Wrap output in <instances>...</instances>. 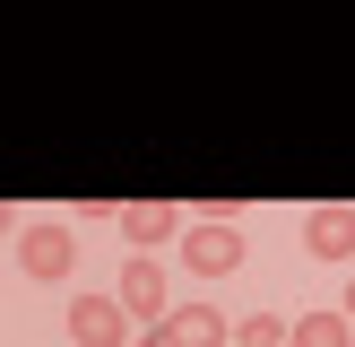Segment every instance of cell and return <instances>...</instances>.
Returning <instances> with one entry per match:
<instances>
[{
  "label": "cell",
  "mask_w": 355,
  "mask_h": 347,
  "mask_svg": "<svg viewBox=\"0 0 355 347\" xmlns=\"http://www.w3.org/2000/svg\"><path fill=\"white\" fill-rule=\"evenodd\" d=\"M304 252L312 260H355V208L347 200H329V208L304 217Z\"/></svg>",
  "instance_id": "8992f818"
},
{
  "label": "cell",
  "mask_w": 355,
  "mask_h": 347,
  "mask_svg": "<svg viewBox=\"0 0 355 347\" xmlns=\"http://www.w3.org/2000/svg\"><path fill=\"white\" fill-rule=\"evenodd\" d=\"M182 235H191V217L173 200H121V243H130V252L156 260V243H182Z\"/></svg>",
  "instance_id": "277c9868"
},
{
  "label": "cell",
  "mask_w": 355,
  "mask_h": 347,
  "mask_svg": "<svg viewBox=\"0 0 355 347\" xmlns=\"http://www.w3.org/2000/svg\"><path fill=\"white\" fill-rule=\"evenodd\" d=\"M165 347H234V321H225L217 304H173Z\"/></svg>",
  "instance_id": "52a82bcc"
},
{
  "label": "cell",
  "mask_w": 355,
  "mask_h": 347,
  "mask_svg": "<svg viewBox=\"0 0 355 347\" xmlns=\"http://www.w3.org/2000/svg\"><path fill=\"white\" fill-rule=\"evenodd\" d=\"M0 235H26V208H9V200H0Z\"/></svg>",
  "instance_id": "30bf717a"
},
{
  "label": "cell",
  "mask_w": 355,
  "mask_h": 347,
  "mask_svg": "<svg viewBox=\"0 0 355 347\" xmlns=\"http://www.w3.org/2000/svg\"><path fill=\"white\" fill-rule=\"evenodd\" d=\"M234 347H295V321H277V312H252V321H234Z\"/></svg>",
  "instance_id": "9c48e42d"
},
{
  "label": "cell",
  "mask_w": 355,
  "mask_h": 347,
  "mask_svg": "<svg viewBox=\"0 0 355 347\" xmlns=\"http://www.w3.org/2000/svg\"><path fill=\"white\" fill-rule=\"evenodd\" d=\"M113 304L130 312V321H148V330H165V321H173V278H165V260H148V252H130V260H121V287H113Z\"/></svg>",
  "instance_id": "6da1fadb"
},
{
  "label": "cell",
  "mask_w": 355,
  "mask_h": 347,
  "mask_svg": "<svg viewBox=\"0 0 355 347\" xmlns=\"http://www.w3.org/2000/svg\"><path fill=\"white\" fill-rule=\"evenodd\" d=\"M347 321H355V278H347Z\"/></svg>",
  "instance_id": "7c38bea8"
},
{
  "label": "cell",
  "mask_w": 355,
  "mask_h": 347,
  "mask_svg": "<svg viewBox=\"0 0 355 347\" xmlns=\"http://www.w3.org/2000/svg\"><path fill=\"white\" fill-rule=\"evenodd\" d=\"M295 347H355V321H347L338 304H321V312L295 321Z\"/></svg>",
  "instance_id": "ba28073f"
},
{
  "label": "cell",
  "mask_w": 355,
  "mask_h": 347,
  "mask_svg": "<svg viewBox=\"0 0 355 347\" xmlns=\"http://www.w3.org/2000/svg\"><path fill=\"white\" fill-rule=\"evenodd\" d=\"M17 269H26V278H44V287L78 269V235H69V217H35L26 235H17Z\"/></svg>",
  "instance_id": "3957f363"
},
{
  "label": "cell",
  "mask_w": 355,
  "mask_h": 347,
  "mask_svg": "<svg viewBox=\"0 0 355 347\" xmlns=\"http://www.w3.org/2000/svg\"><path fill=\"white\" fill-rule=\"evenodd\" d=\"M69 347H139L130 312H121L113 295H78V304H69Z\"/></svg>",
  "instance_id": "5b68a950"
},
{
  "label": "cell",
  "mask_w": 355,
  "mask_h": 347,
  "mask_svg": "<svg viewBox=\"0 0 355 347\" xmlns=\"http://www.w3.org/2000/svg\"><path fill=\"white\" fill-rule=\"evenodd\" d=\"M139 347H165V330H139Z\"/></svg>",
  "instance_id": "8fae6325"
},
{
  "label": "cell",
  "mask_w": 355,
  "mask_h": 347,
  "mask_svg": "<svg viewBox=\"0 0 355 347\" xmlns=\"http://www.w3.org/2000/svg\"><path fill=\"white\" fill-rule=\"evenodd\" d=\"M173 252H182V269H191V278H234L252 243H243V235H234L225 217H191V235L173 243Z\"/></svg>",
  "instance_id": "7a4b0ae2"
}]
</instances>
